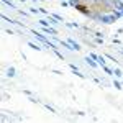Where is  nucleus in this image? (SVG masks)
<instances>
[{
    "instance_id": "obj_8",
    "label": "nucleus",
    "mask_w": 123,
    "mask_h": 123,
    "mask_svg": "<svg viewBox=\"0 0 123 123\" xmlns=\"http://www.w3.org/2000/svg\"><path fill=\"white\" fill-rule=\"evenodd\" d=\"M30 13H33V15H38V13H39V8H33V7H31V8H30Z\"/></svg>"
},
{
    "instance_id": "obj_5",
    "label": "nucleus",
    "mask_w": 123,
    "mask_h": 123,
    "mask_svg": "<svg viewBox=\"0 0 123 123\" xmlns=\"http://www.w3.org/2000/svg\"><path fill=\"white\" fill-rule=\"evenodd\" d=\"M28 46L31 48V49H35V51H41V48H39L38 44H35V43H30L28 41Z\"/></svg>"
},
{
    "instance_id": "obj_2",
    "label": "nucleus",
    "mask_w": 123,
    "mask_h": 123,
    "mask_svg": "<svg viewBox=\"0 0 123 123\" xmlns=\"http://www.w3.org/2000/svg\"><path fill=\"white\" fill-rule=\"evenodd\" d=\"M69 43L72 44V48H74L76 51H82V48H80V44H79V43H76L74 39H69Z\"/></svg>"
},
{
    "instance_id": "obj_12",
    "label": "nucleus",
    "mask_w": 123,
    "mask_h": 123,
    "mask_svg": "<svg viewBox=\"0 0 123 123\" xmlns=\"http://www.w3.org/2000/svg\"><path fill=\"white\" fill-rule=\"evenodd\" d=\"M117 33H118V35H123V28H118V30H117Z\"/></svg>"
},
{
    "instance_id": "obj_1",
    "label": "nucleus",
    "mask_w": 123,
    "mask_h": 123,
    "mask_svg": "<svg viewBox=\"0 0 123 123\" xmlns=\"http://www.w3.org/2000/svg\"><path fill=\"white\" fill-rule=\"evenodd\" d=\"M113 76H115V77H123V71H122L118 66L113 67Z\"/></svg>"
},
{
    "instance_id": "obj_4",
    "label": "nucleus",
    "mask_w": 123,
    "mask_h": 123,
    "mask_svg": "<svg viewBox=\"0 0 123 123\" xmlns=\"http://www.w3.org/2000/svg\"><path fill=\"white\" fill-rule=\"evenodd\" d=\"M112 85H113V87H115V89H117V90H123L122 84H120V82H118L117 79H113V82H112Z\"/></svg>"
},
{
    "instance_id": "obj_10",
    "label": "nucleus",
    "mask_w": 123,
    "mask_h": 123,
    "mask_svg": "<svg viewBox=\"0 0 123 123\" xmlns=\"http://www.w3.org/2000/svg\"><path fill=\"white\" fill-rule=\"evenodd\" d=\"M89 56L92 57V59H95V61H97V59H98V56H97V54H95V53H89Z\"/></svg>"
},
{
    "instance_id": "obj_7",
    "label": "nucleus",
    "mask_w": 123,
    "mask_h": 123,
    "mask_svg": "<svg viewBox=\"0 0 123 123\" xmlns=\"http://www.w3.org/2000/svg\"><path fill=\"white\" fill-rule=\"evenodd\" d=\"M38 21H39V25H41V26H51V23L46 21V20H38Z\"/></svg>"
},
{
    "instance_id": "obj_3",
    "label": "nucleus",
    "mask_w": 123,
    "mask_h": 123,
    "mask_svg": "<svg viewBox=\"0 0 123 123\" xmlns=\"http://www.w3.org/2000/svg\"><path fill=\"white\" fill-rule=\"evenodd\" d=\"M7 76H8L10 79H13V77L17 76V74H15V67H8V71H7Z\"/></svg>"
},
{
    "instance_id": "obj_11",
    "label": "nucleus",
    "mask_w": 123,
    "mask_h": 123,
    "mask_svg": "<svg viewBox=\"0 0 123 123\" xmlns=\"http://www.w3.org/2000/svg\"><path fill=\"white\" fill-rule=\"evenodd\" d=\"M5 33H7V35H15V31H13V30H5Z\"/></svg>"
},
{
    "instance_id": "obj_9",
    "label": "nucleus",
    "mask_w": 123,
    "mask_h": 123,
    "mask_svg": "<svg viewBox=\"0 0 123 123\" xmlns=\"http://www.w3.org/2000/svg\"><path fill=\"white\" fill-rule=\"evenodd\" d=\"M112 43H113V44H118V46L122 44V41H120V39H117V38H113V39H112Z\"/></svg>"
},
{
    "instance_id": "obj_6",
    "label": "nucleus",
    "mask_w": 123,
    "mask_h": 123,
    "mask_svg": "<svg viewBox=\"0 0 123 123\" xmlns=\"http://www.w3.org/2000/svg\"><path fill=\"white\" fill-rule=\"evenodd\" d=\"M97 62H98L100 66H105V56H98V59H97Z\"/></svg>"
},
{
    "instance_id": "obj_13",
    "label": "nucleus",
    "mask_w": 123,
    "mask_h": 123,
    "mask_svg": "<svg viewBox=\"0 0 123 123\" xmlns=\"http://www.w3.org/2000/svg\"><path fill=\"white\" fill-rule=\"evenodd\" d=\"M118 51H120V53H122V54H123V48H118Z\"/></svg>"
}]
</instances>
